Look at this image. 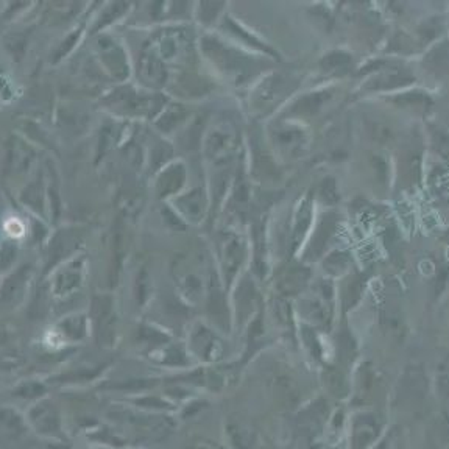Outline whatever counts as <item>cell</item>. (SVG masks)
Returning a JSON list of instances; mask_svg holds the SVG:
<instances>
[{
  "label": "cell",
  "instance_id": "9c48e42d",
  "mask_svg": "<svg viewBox=\"0 0 449 449\" xmlns=\"http://www.w3.org/2000/svg\"><path fill=\"white\" fill-rule=\"evenodd\" d=\"M349 61H351V59H349V56H347V55H343V54H331V55H329L325 59V61H323V64H325L328 69L339 70L342 68H347Z\"/></svg>",
  "mask_w": 449,
  "mask_h": 449
},
{
  "label": "cell",
  "instance_id": "5b68a950",
  "mask_svg": "<svg viewBox=\"0 0 449 449\" xmlns=\"http://www.w3.org/2000/svg\"><path fill=\"white\" fill-rule=\"evenodd\" d=\"M183 183H184V169L181 166H175L169 169L167 174L164 175V181H161L162 194L176 192V190L183 186Z\"/></svg>",
  "mask_w": 449,
  "mask_h": 449
},
{
  "label": "cell",
  "instance_id": "7c38bea8",
  "mask_svg": "<svg viewBox=\"0 0 449 449\" xmlns=\"http://www.w3.org/2000/svg\"><path fill=\"white\" fill-rule=\"evenodd\" d=\"M435 142H437L439 149L441 151H449V130L440 128L435 135Z\"/></svg>",
  "mask_w": 449,
  "mask_h": 449
},
{
  "label": "cell",
  "instance_id": "ba28073f",
  "mask_svg": "<svg viewBox=\"0 0 449 449\" xmlns=\"http://www.w3.org/2000/svg\"><path fill=\"white\" fill-rule=\"evenodd\" d=\"M309 222H310V203H309V200H306L305 203L301 204V208H300V211H298V219H296V224H295V234H294L295 242L301 241L303 234L306 233Z\"/></svg>",
  "mask_w": 449,
  "mask_h": 449
},
{
  "label": "cell",
  "instance_id": "277c9868",
  "mask_svg": "<svg viewBox=\"0 0 449 449\" xmlns=\"http://www.w3.org/2000/svg\"><path fill=\"white\" fill-rule=\"evenodd\" d=\"M180 209L186 214L190 220L201 219L204 211V197L200 190L195 189L192 192L183 197L180 200Z\"/></svg>",
  "mask_w": 449,
  "mask_h": 449
},
{
  "label": "cell",
  "instance_id": "8992f818",
  "mask_svg": "<svg viewBox=\"0 0 449 449\" xmlns=\"http://www.w3.org/2000/svg\"><path fill=\"white\" fill-rule=\"evenodd\" d=\"M326 98H328L326 92H315V94L306 96L303 100L296 103L294 109L301 112V114H314V112L320 109V107L325 103Z\"/></svg>",
  "mask_w": 449,
  "mask_h": 449
},
{
  "label": "cell",
  "instance_id": "8fae6325",
  "mask_svg": "<svg viewBox=\"0 0 449 449\" xmlns=\"http://www.w3.org/2000/svg\"><path fill=\"white\" fill-rule=\"evenodd\" d=\"M321 194H323V198H326V201L328 203H335L337 200V190H335V186H334V181L333 180H328L325 184H323V188H321Z\"/></svg>",
  "mask_w": 449,
  "mask_h": 449
},
{
  "label": "cell",
  "instance_id": "3957f363",
  "mask_svg": "<svg viewBox=\"0 0 449 449\" xmlns=\"http://www.w3.org/2000/svg\"><path fill=\"white\" fill-rule=\"evenodd\" d=\"M141 70H142V78L149 84H156L160 86L166 80V70H164V66L161 59L153 54L144 55L141 61Z\"/></svg>",
  "mask_w": 449,
  "mask_h": 449
},
{
  "label": "cell",
  "instance_id": "30bf717a",
  "mask_svg": "<svg viewBox=\"0 0 449 449\" xmlns=\"http://www.w3.org/2000/svg\"><path fill=\"white\" fill-rule=\"evenodd\" d=\"M333 224L334 223H329V222H323L321 223V227L319 229V233H317V237L314 241V250H321L323 247H325V243L328 241V236H331Z\"/></svg>",
  "mask_w": 449,
  "mask_h": 449
},
{
  "label": "cell",
  "instance_id": "52a82bcc",
  "mask_svg": "<svg viewBox=\"0 0 449 449\" xmlns=\"http://www.w3.org/2000/svg\"><path fill=\"white\" fill-rule=\"evenodd\" d=\"M276 141H278V144L286 151H295L296 149L301 147L303 136L300 131L292 128H284L276 133Z\"/></svg>",
  "mask_w": 449,
  "mask_h": 449
},
{
  "label": "cell",
  "instance_id": "6da1fadb",
  "mask_svg": "<svg viewBox=\"0 0 449 449\" xmlns=\"http://www.w3.org/2000/svg\"><path fill=\"white\" fill-rule=\"evenodd\" d=\"M236 150V135L229 127H214L206 139V153L215 164H224L231 160Z\"/></svg>",
  "mask_w": 449,
  "mask_h": 449
},
{
  "label": "cell",
  "instance_id": "7a4b0ae2",
  "mask_svg": "<svg viewBox=\"0 0 449 449\" xmlns=\"http://www.w3.org/2000/svg\"><path fill=\"white\" fill-rule=\"evenodd\" d=\"M286 88V84L281 80V78H268V80L261 86L259 94L256 97V105L261 111H266L272 108L273 105L278 102L282 89Z\"/></svg>",
  "mask_w": 449,
  "mask_h": 449
}]
</instances>
